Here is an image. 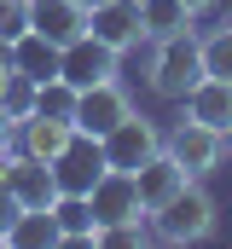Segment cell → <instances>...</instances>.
I'll return each mask as SVG.
<instances>
[{"mask_svg": "<svg viewBox=\"0 0 232 249\" xmlns=\"http://www.w3.org/2000/svg\"><path fill=\"white\" fill-rule=\"evenodd\" d=\"M12 214H18V203H12V191L0 186V232H6V220H12Z\"/></svg>", "mask_w": 232, "mask_h": 249, "instance_id": "24", "label": "cell"}, {"mask_svg": "<svg viewBox=\"0 0 232 249\" xmlns=\"http://www.w3.org/2000/svg\"><path fill=\"white\" fill-rule=\"evenodd\" d=\"M151 93H163V99H186L192 87H197V75H203V35L197 29H180V35H163V41H151Z\"/></svg>", "mask_w": 232, "mask_h": 249, "instance_id": "1", "label": "cell"}, {"mask_svg": "<svg viewBox=\"0 0 232 249\" xmlns=\"http://www.w3.org/2000/svg\"><path fill=\"white\" fill-rule=\"evenodd\" d=\"M122 116H134V99H128L116 81H93V87L76 93V116H70V122L81 127V133H93V139H105Z\"/></svg>", "mask_w": 232, "mask_h": 249, "instance_id": "7", "label": "cell"}, {"mask_svg": "<svg viewBox=\"0 0 232 249\" xmlns=\"http://www.w3.org/2000/svg\"><path fill=\"white\" fill-rule=\"evenodd\" d=\"M18 35H29V0H0V41L12 47Z\"/></svg>", "mask_w": 232, "mask_h": 249, "instance_id": "21", "label": "cell"}, {"mask_svg": "<svg viewBox=\"0 0 232 249\" xmlns=\"http://www.w3.org/2000/svg\"><path fill=\"white\" fill-rule=\"evenodd\" d=\"M151 232L163 244H203L215 232V197L197 180H186V191H174L163 209H151Z\"/></svg>", "mask_w": 232, "mask_h": 249, "instance_id": "2", "label": "cell"}, {"mask_svg": "<svg viewBox=\"0 0 232 249\" xmlns=\"http://www.w3.org/2000/svg\"><path fill=\"white\" fill-rule=\"evenodd\" d=\"M186 105V116L203 127H215L221 139H232V81H221V75H197V87L180 99Z\"/></svg>", "mask_w": 232, "mask_h": 249, "instance_id": "11", "label": "cell"}, {"mask_svg": "<svg viewBox=\"0 0 232 249\" xmlns=\"http://www.w3.org/2000/svg\"><path fill=\"white\" fill-rule=\"evenodd\" d=\"M105 145V168H122V174H134L139 162H151L157 151H163V133H157V122H145L139 110L134 116H122V122L99 139Z\"/></svg>", "mask_w": 232, "mask_h": 249, "instance_id": "6", "label": "cell"}, {"mask_svg": "<svg viewBox=\"0 0 232 249\" xmlns=\"http://www.w3.org/2000/svg\"><path fill=\"white\" fill-rule=\"evenodd\" d=\"M35 110L41 116H76V87L64 81V75H53V81H35Z\"/></svg>", "mask_w": 232, "mask_h": 249, "instance_id": "19", "label": "cell"}, {"mask_svg": "<svg viewBox=\"0 0 232 249\" xmlns=\"http://www.w3.org/2000/svg\"><path fill=\"white\" fill-rule=\"evenodd\" d=\"M87 209H93V220H99V232L105 226H134L145 209H139V191H134V174H122V168H105L99 174V186L87 191Z\"/></svg>", "mask_w": 232, "mask_h": 249, "instance_id": "9", "label": "cell"}, {"mask_svg": "<svg viewBox=\"0 0 232 249\" xmlns=\"http://www.w3.org/2000/svg\"><path fill=\"white\" fill-rule=\"evenodd\" d=\"M203 6H215V0H186V12H192V18H197V12H203Z\"/></svg>", "mask_w": 232, "mask_h": 249, "instance_id": "25", "label": "cell"}, {"mask_svg": "<svg viewBox=\"0 0 232 249\" xmlns=\"http://www.w3.org/2000/svg\"><path fill=\"white\" fill-rule=\"evenodd\" d=\"M29 29L47 35L53 47H70V41L87 35V6H76V0H29Z\"/></svg>", "mask_w": 232, "mask_h": 249, "instance_id": "12", "label": "cell"}, {"mask_svg": "<svg viewBox=\"0 0 232 249\" xmlns=\"http://www.w3.org/2000/svg\"><path fill=\"white\" fill-rule=\"evenodd\" d=\"M0 244L6 249H53V244H64V226H58L53 209H18V214L6 220Z\"/></svg>", "mask_w": 232, "mask_h": 249, "instance_id": "14", "label": "cell"}, {"mask_svg": "<svg viewBox=\"0 0 232 249\" xmlns=\"http://www.w3.org/2000/svg\"><path fill=\"white\" fill-rule=\"evenodd\" d=\"M203 75L232 81V23H227V29H215V35H203Z\"/></svg>", "mask_w": 232, "mask_h": 249, "instance_id": "20", "label": "cell"}, {"mask_svg": "<svg viewBox=\"0 0 232 249\" xmlns=\"http://www.w3.org/2000/svg\"><path fill=\"white\" fill-rule=\"evenodd\" d=\"M186 180H192V174H186V168L174 162L169 151H157L151 162H139V168H134V191H139V209H145V214H151V209H163L174 191H186Z\"/></svg>", "mask_w": 232, "mask_h": 249, "instance_id": "13", "label": "cell"}, {"mask_svg": "<svg viewBox=\"0 0 232 249\" xmlns=\"http://www.w3.org/2000/svg\"><path fill=\"white\" fill-rule=\"evenodd\" d=\"M58 53H64V47H53V41L35 35V29L18 35V41H12V70H18V81H53L58 75Z\"/></svg>", "mask_w": 232, "mask_h": 249, "instance_id": "16", "label": "cell"}, {"mask_svg": "<svg viewBox=\"0 0 232 249\" xmlns=\"http://www.w3.org/2000/svg\"><path fill=\"white\" fill-rule=\"evenodd\" d=\"M70 133H76V122H64V116H41V110H29V116L18 122V151H29V157L53 162L58 151L70 145Z\"/></svg>", "mask_w": 232, "mask_h": 249, "instance_id": "15", "label": "cell"}, {"mask_svg": "<svg viewBox=\"0 0 232 249\" xmlns=\"http://www.w3.org/2000/svg\"><path fill=\"white\" fill-rule=\"evenodd\" d=\"M116 64H122L116 47L93 41V35H81V41H70V47L58 53V75L81 93V87H93V81H116Z\"/></svg>", "mask_w": 232, "mask_h": 249, "instance_id": "8", "label": "cell"}, {"mask_svg": "<svg viewBox=\"0 0 232 249\" xmlns=\"http://www.w3.org/2000/svg\"><path fill=\"white\" fill-rule=\"evenodd\" d=\"M53 214H58V226H64V244H99V220H93L87 197H58Z\"/></svg>", "mask_w": 232, "mask_h": 249, "instance_id": "18", "label": "cell"}, {"mask_svg": "<svg viewBox=\"0 0 232 249\" xmlns=\"http://www.w3.org/2000/svg\"><path fill=\"white\" fill-rule=\"evenodd\" d=\"M12 81H18V70H12V47L0 41V99H6V87H12Z\"/></svg>", "mask_w": 232, "mask_h": 249, "instance_id": "23", "label": "cell"}, {"mask_svg": "<svg viewBox=\"0 0 232 249\" xmlns=\"http://www.w3.org/2000/svg\"><path fill=\"white\" fill-rule=\"evenodd\" d=\"M12 139H18V116H12L6 99H0V151H12Z\"/></svg>", "mask_w": 232, "mask_h": 249, "instance_id": "22", "label": "cell"}, {"mask_svg": "<svg viewBox=\"0 0 232 249\" xmlns=\"http://www.w3.org/2000/svg\"><path fill=\"white\" fill-rule=\"evenodd\" d=\"M0 168H6V151H0Z\"/></svg>", "mask_w": 232, "mask_h": 249, "instance_id": "27", "label": "cell"}, {"mask_svg": "<svg viewBox=\"0 0 232 249\" xmlns=\"http://www.w3.org/2000/svg\"><path fill=\"white\" fill-rule=\"evenodd\" d=\"M99 174H105V145L93 139V133H70V145L53 157V180H58V197H87V191L99 186Z\"/></svg>", "mask_w": 232, "mask_h": 249, "instance_id": "3", "label": "cell"}, {"mask_svg": "<svg viewBox=\"0 0 232 249\" xmlns=\"http://www.w3.org/2000/svg\"><path fill=\"white\" fill-rule=\"evenodd\" d=\"M76 6H99V0H76Z\"/></svg>", "mask_w": 232, "mask_h": 249, "instance_id": "26", "label": "cell"}, {"mask_svg": "<svg viewBox=\"0 0 232 249\" xmlns=\"http://www.w3.org/2000/svg\"><path fill=\"white\" fill-rule=\"evenodd\" d=\"M0 186L12 191V203H18V209H53V203H58L53 162H41V157H29V151H6Z\"/></svg>", "mask_w": 232, "mask_h": 249, "instance_id": "4", "label": "cell"}, {"mask_svg": "<svg viewBox=\"0 0 232 249\" xmlns=\"http://www.w3.org/2000/svg\"><path fill=\"white\" fill-rule=\"evenodd\" d=\"M163 151H169L174 162L192 174V180H203L209 168H221V151H227V139L215 133V127H203V122H174L169 133H163Z\"/></svg>", "mask_w": 232, "mask_h": 249, "instance_id": "5", "label": "cell"}, {"mask_svg": "<svg viewBox=\"0 0 232 249\" xmlns=\"http://www.w3.org/2000/svg\"><path fill=\"white\" fill-rule=\"evenodd\" d=\"M139 23H145V41H163V35L192 29V12L186 0H139Z\"/></svg>", "mask_w": 232, "mask_h": 249, "instance_id": "17", "label": "cell"}, {"mask_svg": "<svg viewBox=\"0 0 232 249\" xmlns=\"http://www.w3.org/2000/svg\"><path fill=\"white\" fill-rule=\"evenodd\" d=\"M87 35L105 41V47H116V53L139 47V41H145L139 0H99V6H87Z\"/></svg>", "mask_w": 232, "mask_h": 249, "instance_id": "10", "label": "cell"}]
</instances>
